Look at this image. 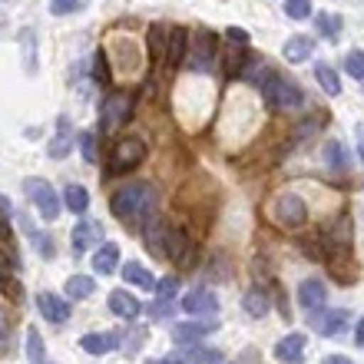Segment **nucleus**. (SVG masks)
Returning a JSON list of instances; mask_svg holds the SVG:
<instances>
[{"mask_svg":"<svg viewBox=\"0 0 364 364\" xmlns=\"http://www.w3.org/2000/svg\"><path fill=\"white\" fill-rule=\"evenodd\" d=\"M285 14L291 20H308L311 17V0H285Z\"/></svg>","mask_w":364,"mask_h":364,"instance_id":"37","label":"nucleus"},{"mask_svg":"<svg viewBox=\"0 0 364 364\" xmlns=\"http://www.w3.org/2000/svg\"><path fill=\"white\" fill-rule=\"evenodd\" d=\"M63 291H67V298H73V301H83V298H90L96 291V282H93V275H70Z\"/></svg>","mask_w":364,"mask_h":364,"instance_id":"25","label":"nucleus"},{"mask_svg":"<svg viewBox=\"0 0 364 364\" xmlns=\"http://www.w3.org/2000/svg\"><path fill=\"white\" fill-rule=\"evenodd\" d=\"M163 255L173 265H189L192 255H196V249H192V239H189V232H182L176 229V225H169V235H166V245H163Z\"/></svg>","mask_w":364,"mask_h":364,"instance_id":"9","label":"nucleus"},{"mask_svg":"<svg viewBox=\"0 0 364 364\" xmlns=\"http://www.w3.org/2000/svg\"><path fill=\"white\" fill-rule=\"evenodd\" d=\"M298 305L305 308V311H318V308L328 305V288L321 278H305L301 285H298Z\"/></svg>","mask_w":364,"mask_h":364,"instance_id":"13","label":"nucleus"},{"mask_svg":"<svg viewBox=\"0 0 364 364\" xmlns=\"http://www.w3.org/2000/svg\"><path fill=\"white\" fill-rule=\"evenodd\" d=\"M215 328H219V321H182V325L173 328V341L179 348L202 345V338H209Z\"/></svg>","mask_w":364,"mask_h":364,"instance_id":"10","label":"nucleus"},{"mask_svg":"<svg viewBox=\"0 0 364 364\" xmlns=\"http://www.w3.org/2000/svg\"><path fill=\"white\" fill-rule=\"evenodd\" d=\"M70 242H73V252H87L93 249L96 242H103V229L96 225L93 219H80L77 225H73V235H70Z\"/></svg>","mask_w":364,"mask_h":364,"instance_id":"16","label":"nucleus"},{"mask_svg":"<svg viewBox=\"0 0 364 364\" xmlns=\"http://www.w3.org/2000/svg\"><path fill=\"white\" fill-rule=\"evenodd\" d=\"M311 53H315V40L305 37V33H298V37L285 40V47H282V57H285L288 63H305Z\"/></svg>","mask_w":364,"mask_h":364,"instance_id":"21","label":"nucleus"},{"mask_svg":"<svg viewBox=\"0 0 364 364\" xmlns=\"http://www.w3.org/2000/svg\"><path fill=\"white\" fill-rule=\"evenodd\" d=\"M305 348H308V338L301 335V331H291V335H285L275 348H272V355H275V361H282V364H301L305 361Z\"/></svg>","mask_w":364,"mask_h":364,"instance_id":"11","label":"nucleus"},{"mask_svg":"<svg viewBox=\"0 0 364 364\" xmlns=\"http://www.w3.org/2000/svg\"><path fill=\"white\" fill-rule=\"evenodd\" d=\"M37 308H40V315L47 318V321H53V325H67L70 321V301L53 295V291H40Z\"/></svg>","mask_w":364,"mask_h":364,"instance_id":"14","label":"nucleus"},{"mask_svg":"<svg viewBox=\"0 0 364 364\" xmlns=\"http://www.w3.org/2000/svg\"><path fill=\"white\" fill-rule=\"evenodd\" d=\"M27 361L30 364H47V348H43V338H40L37 328L27 331Z\"/></svg>","mask_w":364,"mask_h":364,"instance_id":"30","label":"nucleus"},{"mask_svg":"<svg viewBox=\"0 0 364 364\" xmlns=\"http://www.w3.org/2000/svg\"><path fill=\"white\" fill-rule=\"evenodd\" d=\"M133 109H136V100L133 93H123V90H116L103 100V113H100V126H103L106 133H116L119 126H126L133 119Z\"/></svg>","mask_w":364,"mask_h":364,"instance_id":"3","label":"nucleus"},{"mask_svg":"<svg viewBox=\"0 0 364 364\" xmlns=\"http://www.w3.org/2000/svg\"><path fill=\"white\" fill-rule=\"evenodd\" d=\"M83 7H87V0H50V14L53 17H70V14H77Z\"/></svg>","mask_w":364,"mask_h":364,"instance_id":"33","label":"nucleus"},{"mask_svg":"<svg viewBox=\"0 0 364 364\" xmlns=\"http://www.w3.org/2000/svg\"><path fill=\"white\" fill-rule=\"evenodd\" d=\"M321 364H355V361L345 355H328V358H321Z\"/></svg>","mask_w":364,"mask_h":364,"instance_id":"44","label":"nucleus"},{"mask_svg":"<svg viewBox=\"0 0 364 364\" xmlns=\"http://www.w3.org/2000/svg\"><path fill=\"white\" fill-rule=\"evenodd\" d=\"M265 103L272 106V109H295L298 103H301V90L291 83V80L285 77H265Z\"/></svg>","mask_w":364,"mask_h":364,"instance_id":"6","label":"nucleus"},{"mask_svg":"<svg viewBox=\"0 0 364 364\" xmlns=\"http://www.w3.org/2000/svg\"><path fill=\"white\" fill-rule=\"evenodd\" d=\"M315 80L321 83V90H325L328 96H338L341 93V80H338V73L328 63H315Z\"/></svg>","mask_w":364,"mask_h":364,"instance_id":"28","label":"nucleus"},{"mask_svg":"<svg viewBox=\"0 0 364 364\" xmlns=\"http://www.w3.org/2000/svg\"><path fill=\"white\" fill-rule=\"evenodd\" d=\"M272 219H275L278 225H285V229H301L308 222L305 199H301L298 192H282L275 199V205H272Z\"/></svg>","mask_w":364,"mask_h":364,"instance_id":"5","label":"nucleus"},{"mask_svg":"<svg viewBox=\"0 0 364 364\" xmlns=\"http://www.w3.org/2000/svg\"><path fill=\"white\" fill-rule=\"evenodd\" d=\"M23 192H27V199L37 205L40 219L43 222H57L60 219V199H57V189L50 186L47 179H40V176H33V179L23 182Z\"/></svg>","mask_w":364,"mask_h":364,"instance_id":"4","label":"nucleus"},{"mask_svg":"<svg viewBox=\"0 0 364 364\" xmlns=\"http://www.w3.org/2000/svg\"><path fill=\"white\" fill-rule=\"evenodd\" d=\"M146 153H149V146H146L143 136H119L113 143V153H109V173H129V169L143 163Z\"/></svg>","mask_w":364,"mask_h":364,"instance_id":"2","label":"nucleus"},{"mask_svg":"<svg viewBox=\"0 0 364 364\" xmlns=\"http://www.w3.org/2000/svg\"><path fill=\"white\" fill-rule=\"evenodd\" d=\"M70 149H73V136H70V119L63 116V119H60V133L50 139L47 153H50V159H67Z\"/></svg>","mask_w":364,"mask_h":364,"instance_id":"23","label":"nucleus"},{"mask_svg":"<svg viewBox=\"0 0 364 364\" xmlns=\"http://www.w3.org/2000/svg\"><path fill=\"white\" fill-rule=\"evenodd\" d=\"M186 57H189V67L205 73V70L215 67V33L209 30H199L196 40H192V47L186 50Z\"/></svg>","mask_w":364,"mask_h":364,"instance_id":"7","label":"nucleus"},{"mask_svg":"<svg viewBox=\"0 0 364 364\" xmlns=\"http://www.w3.org/2000/svg\"><path fill=\"white\" fill-rule=\"evenodd\" d=\"M119 275H123L126 285H136L139 291H149V288H156L153 272L146 269V265H139V262H126L123 269H119Z\"/></svg>","mask_w":364,"mask_h":364,"instance_id":"22","label":"nucleus"},{"mask_svg":"<svg viewBox=\"0 0 364 364\" xmlns=\"http://www.w3.org/2000/svg\"><path fill=\"white\" fill-rule=\"evenodd\" d=\"M156 202H159V196H156V186H149V182H133V186H123V189H116L113 196H109V209H113V215H119V219H136V222H146L156 215Z\"/></svg>","mask_w":364,"mask_h":364,"instance_id":"1","label":"nucleus"},{"mask_svg":"<svg viewBox=\"0 0 364 364\" xmlns=\"http://www.w3.org/2000/svg\"><path fill=\"white\" fill-rule=\"evenodd\" d=\"M7 335H10V318H7V311L0 308V345L7 341Z\"/></svg>","mask_w":364,"mask_h":364,"instance_id":"43","label":"nucleus"},{"mask_svg":"<svg viewBox=\"0 0 364 364\" xmlns=\"http://www.w3.org/2000/svg\"><path fill=\"white\" fill-rule=\"evenodd\" d=\"M345 70H348V77H355L358 83H364V50H348Z\"/></svg>","mask_w":364,"mask_h":364,"instance_id":"32","label":"nucleus"},{"mask_svg":"<svg viewBox=\"0 0 364 364\" xmlns=\"http://www.w3.org/2000/svg\"><path fill=\"white\" fill-rule=\"evenodd\" d=\"M245 67V53H225V77H235Z\"/></svg>","mask_w":364,"mask_h":364,"instance_id":"40","label":"nucleus"},{"mask_svg":"<svg viewBox=\"0 0 364 364\" xmlns=\"http://www.w3.org/2000/svg\"><path fill=\"white\" fill-rule=\"evenodd\" d=\"M156 291H159L156 298H163V301H173L176 291H179V278H176V275H166L163 282H156Z\"/></svg>","mask_w":364,"mask_h":364,"instance_id":"38","label":"nucleus"},{"mask_svg":"<svg viewBox=\"0 0 364 364\" xmlns=\"http://www.w3.org/2000/svg\"><path fill=\"white\" fill-rule=\"evenodd\" d=\"M186 351H189V364H222V361H225L219 348L192 345V348H186Z\"/></svg>","mask_w":364,"mask_h":364,"instance_id":"29","label":"nucleus"},{"mask_svg":"<svg viewBox=\"0 0 364 364\" xmlns=\"http://www.w3.org/2000/svg\"><path fill=\"white\" fill-rule=\"evenodd\" d=\"M63 202H67L70 212L83 215V212L90 209V192L83 189V186H77V182H73V186H67V189H63Z\"/></svg>","mask_w":364,"mask_h":364,"instance_id":"27","label":"nucleus"},{"mask_svg":"<svg viewBox=\"0 0 364 364\" xmlns=\"http://www.w3.org/2000/svg\"><path fill=\"white\" fill-rule=\"evenodd\" d=\"M315 23H318V30L325 33V40H338V30H341V20L338 17H331V14H318Z\"/></svg>","mask_w":364,"mask_h":364,"instance_id":"35","label":"nucleus"},{"mask_svg":"<svg viewBox=\"0 0 364 364\" xmlns=\"http://www.w3.org/2000/svg\"><path fill=\"white\" fill-rule=\"evenodd\" d=\"M186 50H189V33L182 27H169V37H166V67H179L186 60Z\"/></svg>","mask_w":364,"mask_h":364,"instance_id":"17","label":"nucleus"},{"mask_svg":"<svg viewBox=\"0 0 364 364\" xmlns=\"http://www.w3.org/2000/svg\"><path fill=\"white\" fill-rule=\"evenodd\" d=\"M166 37H169V27H159V23L149 27V53H153V60L166 57Z\"/></svg>","mask_w":364,"mask_h":364,"instance_id":"31","label":"nucleus"},{"mask_svg":"<svg viewBox=\"0 0 364 364\" xmlns=\"http://www.w3.org/2000/svg\"><path fill=\"white\" fill-rule=\"evenodd\" d=\"M229 40H232V43H242V47H245V43H249V30L229 27Z\"/></svg>","mask_w":364,"mask_h":364,"instance_id":"42","label":"nucleus"},{"mask_svg":"<svg viewBox=\"0 0 364 364\" xmlns=\"http://www.w3.org/2000/svg\"><path fill=\"white\" fill-rule=\"evenodd\" d=\"M269 308H272V295L265 291V288H249L245 295H242V311L252 318H265L269 315Z\"/></svg>","mask_w":364,"mask_h":364,"instance_id":"20","label":"nucleus"},{"mask_svg":"<svg viewBox=\"0 0 364 364\" xmlns=\"http://www.w3.org/2000/svg\"><path fill=\"white\" fill-rule=\"evenodd\" d=\"M325 166L335 169V173H348L351 169V153L338 139H331V143H325Z\"/></svg>","mask_w":364,"mask_h":364,"instance_id":"24","label":"nucleus"},{"mask_svg":"<svg viewBox=\"0 0 364 364\" xmlns=\"http://www.w3.org/2000/svg\"><path fill=\"white\" fill-rule=\"evenodd\" d=\"M308 325H311V331H318L321 338H335L348 328V311L345 308H318V311H311Z\"/></svg>","mask_w":364,"mask_h":364,"instance_id":"8","label":"nucleus"},{"mask_svg":"<svg viewBox=\"0 0 364 364\" xmlns=\"http://www.w3.org/2000/svg\"><path fill=\"white\" fill-rule=\"evenodd\" d=\"M93 80L100 87H109V63H106L103 50H96V57H93Z\"/></svg>","mask_w":364,"mask_h":364,"instance_id":"36","label":"nucleus"},{"mask_svg":"<svg viewBox=\"0 0 364 364\" xmlns=\"http://www.w3.org/2000/svg\"><path fill=\"white\" fill-rule=\"evenodd\" d=\"M149 315H153V318H173V301H163V298H156L153 305H149Z\"/></svg>","mask_w":364,"mask_h":364,"instance_id":"41","label":"nucleus"},{"mask_svg":"<svg viewBox=\"0 0 364 364\" xmlns=\"http://www.w3.org/2000/svg\"><path fill=\"white\" fill-rule=\"evenodd\" d=\"M80 153H83V163H96V133H80Z\"/></svg>","mask_w":364,"mask_h":364,"instance_id":"39","label":"nucleus"},{"mask_svg":"<svg viewBox=\"0 0 364 364\" xmlns=\"http://www.w3.org/2000/svg\"><path fill=\"white\" fill-rule=\"evenodd\" d=\"M355 345L358 348H364V318L358 321V331H355Z\"/></svg>","mask_w":364,"mask_h":364,"instance_id":"46","label":"nucleus"},{"mask_svg":"<svg viewBox=\"0 0 364 364\" xmlns=\"http://www.w3.org/2000/svg\"><path fill=\"white\" fill-rule=\"evenodd\" d=\"M106 305H109V311H113L116 318H123V321H136V318H139V311H143L139 298L129 295L126 288H116V291H109Z\"/></svg>","mask_w":364,"mask_h":364,"instance_id":"15","label":"nucleus"},{"mask_svg":"<svg viewBox=\"0 0 364 364\" xmlns=\"http://www.w3.org/2000/svg\"><path fill=\"white\" fill-rule=\"evenodd\" d=\"M80 348H83L87 355H106V351L119 348V335H116V331H93V335L80 338Z\"/></svg>","mask_w":364,"mask_h":364,"instance_id":"19","label":"nucleus"},{"mask_svg":"<svg viewBox=\"0 0 364 364\" xmlns=\"http://www.w3.org/2000/svg\"><path fill=\"white\" fill-rule=\"evenodd\" d=\"M146 364H186L179 355H169V358H156V361H146Z\"/></svg>","mask_w":364,"mask_h":364,"instance_id":"45","label":"nucleus"},{"mask_svg":"<svg viewBox=\"0 0 364 364\" xmlns=\"http://www.w3.org/2000/svg\"><path fill=\"white\" fill-rule=\"evenodd\" d=\"M182 311H186V315H205V318H215V315H219V298H215V291H209V288L189 291V295L182 298Z\"/></svg>","mask_w":364,"mask_h":364,"instance_id":"12","label":"nucleus"},{"mask_svg":"<svg viewBox=\"0 0 364 364\" xmlns=\"http://www.w3.org/2000/svg\"><path fill=\"white\" fill-rule=\"evenodd\" d=\"M0 288H4L14 301H20V298H23V288H20V282L7 272V265H4V262H0Z\"/></svg>","mask_w":364,"mask_h":364,"instance_id":"34","label":"nucleus"},{"mask_svg":"<svg viewBox=\"0 0 364 364\" xmlns=\"http://www.w3.org/2000/svg\"><path fill=\"white\" fill-rule=\"evenodd\" d=\"M20 225H23V232H27L30 239H33V249H37L43 259H53V252H57V249H53V239H50L47 232H40L30 219H20Z\"/></svg>","mask_w":364,"mask_h":364,"instance_id":"26","label":"nucleus"},{"mask_svg":"<svg viewBox=\"0 0 364 364\" xmlns=\"http://www.w3.org/2000/svg\"><path fill=\"white\" fill-rule=\"evenodd\" d=\"M93 272L96 275H113L119 272V245L116 242H103L93 255Z\"/></svg>","mask_w":364,"mask_h":364,"instance_id":"18","label":"nucleus"}]
</instances>
